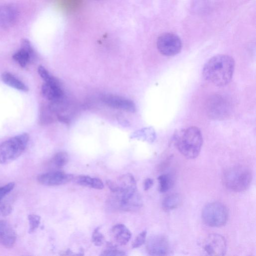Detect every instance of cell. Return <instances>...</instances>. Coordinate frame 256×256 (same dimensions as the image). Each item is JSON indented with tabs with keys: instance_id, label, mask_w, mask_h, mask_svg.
<instances>
[{
	"instance_id": "9a60e30c",
	"label": "cell",
	"mask_w": 256,
	"mask_h": 256,
	"mask_svg": "<svg viewBox=\"0 0 256 256\" xmlns=\"http://www.w3.org/2000/svg\"><path fill=\"white\" fill-rule=\"evenodd\" d=\"M16 239L15 230L6 221L0 220V244L6 248L14 245Z\"/></svg>"
},
{
	"instance_id": "5b68a950",
	"label": "cell",
	"mask_w": 256,
	"mask_h": 256,
	"mask_svg": "<svg viewBox=\"0 0 256 256\" xmlns=\"http://www.w3.org/2000/svg\"><path fill=\"white\" fill-rule=\"evenodd\" d=\"M252 180L250 170L244 166H235L227 169L223 174L222 181L229 190L240 192L246 190Z\"/></svg>"
},
{
	"instance_id": "cb8c5ba5",
	"label": "cell",
	"mask_w": 256,
	"mask_h": 256,
	"mask_svg": "<svg viewBox=\"0 0 256 256\" xmlns=\"http://www.w3.org/2000/svg\"><path fill=\"white\" fill-rule=\"evenodd\" d=\"M38 72L40 76L44 81V82H51L57 80L42 66H40L38 67Z\"/></svg>"
},
{
	"instance_id": "d6986e66",
	"label": "cell",
	"mask_w": 256,
	"mask_h": 256,
	"mask_svg": "<svg viewBox=\"0 0 256 256\" xmlns=\"http://www.w3.org/2000/svg\"><path fill=\"white\" fill-rule=\"evenodd\" d=\"M2 80L6 85L22 92H28V88L21 80L9 72H4L0 76Z\"/></svg>"
},
{
	"instance_id": "8fae6325",
	"label": "cell",
	"mask_w": 256,
	"mask_h": 256,
	"mask_svg": "<svg viewBox=\"0 0 256 256\" xmlns=\"http://www.w3.org/2000/svg\"><path fill=\"white\" fill-rule=\"evenodd\" d=\"M74 176L62 172L54 171L42 174L38 176V182L46 186H57L73 180Z\"/></svg>"
},
{
	"instance_id": "ba28073f",
	"label": "cell",
	"mask_w": 256,
	"mask_h": 256,
	"mask_svg": "<svg viewBox=\"0 0 256 256\" xmlns=\"http://www.w3.org/2000/svg\"><path fill=\"white\" fill-rule=\"evenodd\" d=\"M156 46L161 54L170 56H175L180 52L182 43L180 38L177 35L166 32L159 36Z\"/></svg>"
},
{
	"instance_id": "44dd1931",
	"label": "cell",
	"mask_w": 256,
	"mask_h": 256,
	"mask_svg": "<svg viewBox=\"0 0 256 256\" xmlns=\"http://www.w3.org/2000/svg\"><path fill=\"white\" fill-rule=\"evenodd\" d=\"M159 190L161 192H165L172 186L173 180L169 174H162L158 178Z\"/></svg>"
},
{
	"instance_id": "7a4b0ae2",
	"label": "cell",
	"mask_w": 256,
	"mask_h": 256,
	"mask_svg": "<svg viewBox=\"0 0 256 256\" xmlns=\"http://www.w3.org/2000/svg\"><path fill=\"white\" fill-rule=\"evenodd\" d=\"M174 138L176 146L184 156L194 159L198 156L203 138L198 128L191 126L182 129L176 132Z\"/></svg>"
},
{
	"instance_id": "e0dca14e",
	"label": "cell",
	"mask_w": 256,
	"mask_h": 256,
	"mask_svg": "<svg viewBox=\"0 0 256 256\" xmlns=\"http://www.w3.org/2000/svg\"><path fill=\"white\" fill-rule=\"evenodd\" d=\"M116 241L121 245L126 244L132 237L130 231L123 224H117L112 230Z\"/></svg>"
},
{
	"instance_id": "603a6c76",
	"label": "cell",
	"mask_w": 256,
	"mask_h": 256,
	"mask_svg": "<svg viewBox=\"0 0 256 256\" xmlns=\"http://www.w3.org/2000/svg\"><path fill=\"white\" fill-rule=\"evenodd\" d=\"M28 220L29 222L28 232L30 233H32L38 227L40 222V218L38 215L30 214L28 216Z\"/></svg>"
},
{
	"instance_id": "7c38bea8",
	"label": "cell",
	"mask_w": 256,
	"mask_h": 256,
	"mask_svg": "<svg viewBox=\"0 0 256 256\" xmlns=\"http://www.w3.org/2000/svg\"><path fill=\"white\" fill-rule=\"evenodd\" d=\"M35 56V52L30 42L27 39H23L20 49L14 54L12 58L20 66L24 68L34 59Z\"/></svg>"
},
{
	"instance_id": "f1b7e54d",
	"label": "cell",
	"mask_w": 256,
	"mask_h": 256,
	"mask_svg": "<svg viewBox=\"0 0 256 256\" xmlns=\"http://www.w3.org/2000/svg\"><path fill=\"white\" fill-rule=\"evenodd\" d=\"M154 180L152 179L148 178L145 180L144 182V190H149L153 185Z\"/></svg>"
},
{
	"instance_id": "ac0fdd59",
	"label": "cell",
	"mask_w": 256,
	"mask_h": 256,
	"mask_svg": "<svg viewBox=\"0 0 256 256\" xmlns=\"http://www.w3.org/2000/svg\"><path fill=\"white\" fill-rule=\"evenodd\" d=\"M77 184L97 190H102L104 188L103 182L98 178H91L88 176H78L73 180Z\"/></svg>"
},
{
	"instance_id": "8992f818",
	"label": "cell",
	"mask_w": 256,
	"mask_h": 256,
	"mask_svg": "<svg viewBox=\"0 0 256 256\" xmlns=\"http://www.w3.org/2000/svg\"><path fill=\"white\" fill-rule=\"evenodd\" d=\"M228 212L226 207L218 202H211L202 209V218L203 222L210 227L224 226L228 220Z\"/></svg>"
},
{
	"instance_id": "6da1fadb",
	"label": "cell",
	"mask_w": 256,
	"mask_h": 256,
	"mask_svg": "<svg viewBox=\"0 0 256 256\" xmlns=\"http://www.w3.org/2000/svg\"><path fill=\"white\" fill-rule=\"evenodd\" d=\"M234 58L227 54H218L204 65L202 75L207 81L217 86H224L231 80L234 72Z\"/></svg>"
},
{
	"instance_id": "30bf717a",
	"label": "cell",
	"mask_w": 256,
	"mask_h": 256,
	"mask_svg": "<svg viewBox=\"0 0 256 256\" xmlns=\"http://www.w3.org/2000/svg\"><path fill=\"white\" fill-rule=\"evenodd\" d=\"M146 250L152 256H166L170 250L167 238L162 234L151 236L146 242Z\"/></svg>"
},
{
	"instance_id": "52a82bcc",
	"label": "cell",
	"mask_w": 256,
	"mask_h": 256,
	"mask_svg": "<svg viewBox=\"0 0 256 256\" xmlns=\"http://www.w3.org/2000/svg\"><path fill=\"white\" fill-rule=\"evenodd\" d=\"M208 116L214 120H224L228 117L232 110L229 99L220 94L212 95L206 104Z\"/></svg>"
},
{
	"instance_id": "d4e9b609",
	"label": "cell",
	"mask_w": 256,
	"mask_h": 256,
	"mask_svg": "<svg viewBox=\"0 0 256 256\" xmlns=\"http://www.w3.org/2000/svg\"><path fill=\"white\" fill-rule=\"evenodd\" d=\"M104 240V236L100 232V228H98L95 229L92 234V241L94 244L100 246L103 244Z\"/></svg>"
},
{
	"instance_id": "9c48e42d",
	"label": "cell",
	"mask_w": 256,
	"mask_h": 256,
	"mask_svg": "<svg viewBox=\"0 0 256 256\" xmlns=\"http://www.w3.org/2000/svg\"><path fill=\"white\" fill-rule=\"evenodd\" d=\"M204 252L208 256H224L226 250L224 238L219 234H209L202 244Z\"/></svg>"
},
{
	"instance_id": "7402d4cb",
	"label": "cell",
	"mask_w": 256,
	"mask_h": 256,
	"mask_svg": "<svg viewBox=\"0 0 256 256\" xmlns=\"http://www.w3.org/2000/svg\"><path fill=\"white\" fill-rule=\"evenodd\" d=\"M68 160V156L66 152H60L54 154L52 159L53 164L58 168L64 166Z\"/></svg>"
},
{
	"instance_id": "ffe728a7",
	"label": "cell",
	"mask_w": 256,
	"mask_h": 256,
	"mask_svg": "<svg viewBox=\"0 0 256 256\" xmlns=\"http://www.w3.org/2000/svg\"><path fill=\"white\" fill-rule=\"evenodd\" d=\"M182 198L178 194H172L166 196L162 202V206L165 210H170L179 206Z\"/></svg>"
},
{
	"instance_id": "277c9868",
	"label": "cell",
	"mask_w": 256,
	"mask_h": 256,
	"mask_svg": "<svg viewBox=\"0 0 256 256\" xmlns=\"http://www.w3.org/2000/svg\"><path fill=\"white\" fill-rule=\"evenodd\" d=\"M28 134L15 136L0 144V164H6L16 160L24 152L28 143Z\"/></svg>"
},
{
	"instance_id": "4fadbf2b",
	"label": "cell",
	"mask_w": 256,
	"mask_h": 256,
	"mask_svg": "<svg viewBox=\"0 0 256 256\" xmlns=\"http://www.w3.org/2000/svg\"><path fill=\"white\" fill-rule=\"evenodd\" d=\"M102 99L106 105L111 108L130 112H134L136 110V106L133 102L125 98L112 94H106L102 96Z\"/></svg>"
},
{
	"instance_id": "484cf974",
	"label": "cell",
	"mask_w": 256,
	"mask_h": 256,
	"mask_svg": "<svg viewBox=\"0 0 256 256\" xmlns=\"http://www.w3.org/2000/svg\"><path fill=\"white\" fill-rule=\"evenodd\" d=\"M146 231L141 232L135 238L132 244V248H137L142 245L146 242Z\"/></svg>"
},
{
	"instance_id": "4316f807",
	"label": "cell",
	"mask_w": 256,
	"mask_h": 256,
	"mask_svg": "<svg viewBox=\"0 0 256 256\" xmlns=\"http://www.w3.org/2000/svg\"><path fill=\"white\" fill-rule=\"evenodd\" d=\"M14 186L15 183L10 182L0 186V202L6 194L14 189Z\"/></svg>"
},
{
	"instance_id": "3957f363",
	"label": "cell",
	"mask_w": 256,
	"mask_h": 256,
	"mask_svg": "<svg viewBox=\"0 0 256 256\" xmlns=\"http://www.w3.org/2000/svg\"><path fill=\"white\" fill-rule=\"evenodd\" d=\"M110 199V204L123 211H132L140 208L142 205L141 197L136 186L119 188L114 192Z\"/></svg>"
},
{
	"instance_id": "83f0119b",
	"label": "cell",
	"mask_w": 256,
	"mask_h": 256,
	"mask_svg": "<svg viewBox=\"0 0 256 256\" xmlns=\"http://www.w3.org/2000/svg\"><path fill=\"white\" fill-rule=\"evenodd\" d=\"M104 256H125L124 252L116 250H106L102 252L100 254Z\"/></svg>"
},
{
	"instance_id": "2e32d148",
	"label": "cell",
	"mask_w": 256,
	"mask_h": 256,
	"mask_svg": "<svg viewBox=\"0 0 256 256\" xmlns=\"http://www.w3.org/2000/svg\"><path fill=\"white\" fill-rule=\"evenodd\" d=\"M41 91L42 96L51 102L60 101L63 97V91L58 80L52 82H44Z\"/></svg>"
},
{
	"instance_id": "5bb4252c",
	"label": "cell",
	"mask_w": 256,
	"mask_h": 256,
	"mask_svg": "<svg viewBox=\"0 0 256 256\" xmlns=\"http://www.w3.org/2000/svg\"><path fill=\"white\" fill-rule=\"evenodd\" d=\"M18 18V12L13 6H0V28H8L13 26Z\"/></svg>"
}]
</instances>
